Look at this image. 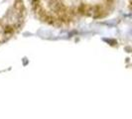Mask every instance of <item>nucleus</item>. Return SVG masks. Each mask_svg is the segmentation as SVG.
<instances>
[{
	"label": "nucleus",
	"instance_id": "f257e3e1",
	"mask_svg": "<svg viewBox=\"0 0 132 119\" xmlns=\"http://www.w3.org/2000/svg\"><path fill=\"white\" fill-rule=\"evenodd\" d=\"M41 20L54 26L71 25L84 18L111 13L115 0H29Z\"/></svg>",
	"mask_w": 132,
	"mask_h": 119
},
{
	"label": "nucleus",
	"instance_id": "f03ea898",
	"mask_svg": "<svg viewBox=\"0 0 132 119\" xmlns=\"http://www.w3.org/2000/svg\"><path fill=\"white\" fill-rule=\"evenodd\" d=\"M26 19L24 0H0V44L19 33Z\"/></svg>",
	"mask_w": 132,
	"mask_h": 119
}]
</instances>
